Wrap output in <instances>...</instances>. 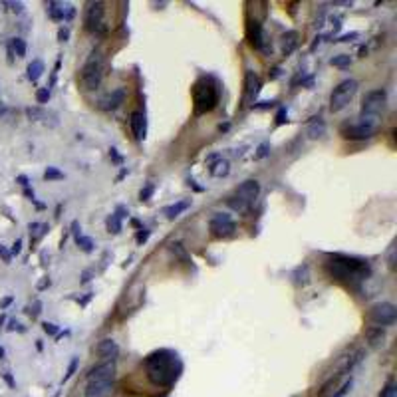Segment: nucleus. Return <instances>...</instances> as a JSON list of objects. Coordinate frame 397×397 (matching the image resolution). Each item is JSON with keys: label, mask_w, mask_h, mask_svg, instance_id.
<instances>
[{"label": "nucleus", "mask_w": 397, "mask_h": 397, "mask_svg": "<svg viewBox=\"0 0 397 397\" xmlns=\"http://www.w3.org/2000/svg\"><path fill=\"white\" fill-rule=\"evenodd\" d=\"M76 245L84 250V252H92L93 250V241L90 239V236H84V234H80V236H76Z\"/></svg>", "instance_id": "7c9ffc66"}, {"label": "nucleus", "mask_w": 397, "mask_h": 397, "mask_svg": "<svg viewBox=\"0 0 397 397\" xmlns=\"http://www.w3.org/2000/svg\"><path fill=\"white\" fill-rule=\"evenodd\" d=\"M123 100H125V90L123 88H117V90H113V92L107 95L106 100H104V109H117V107L123 104Z\"/></svg>", "instance_id": "f3484780"}, {"label": "nucleus", "mask_w": 397, "mask_h": 397, "mask_svg": "<svg viewBox=\"0 0 397 397\" xmlns=\"http://www.w3.org/2000/svg\"><path fill=\"white\" fill-rule=\"evenodd\" d=\"M109 155L113 157V161H115V163H122V157L117 155V149H109Z\"/></svg>", "instance_id": "603ef678"}, {"label": "nucleus", "mask_w": 397, "mask_h": 397, "mask_svg": "<svg viewBox=\"0 0 397 397\" xmlns=\"http://www.w3.org/2000/svg\"><path fill=\"white\" fill-rule=\"evenodd\" d=\"M268 153H270V143H266V141H264V143H260L259 145V149H256V153H254V157H256V159H264Z\"/></svg>", "instance_id": "f704fd0d"}, {"label": "nucleus", "mask_w": 397, "mask_h": 397, "mask_svg": "<svg viewBox=\"0 0 397 397\" xmlns=\"http://www.w3.org/2000/svg\"><path fill=\"white\" fill-rule=\"evenodd\" d=\"M92 280V270H84V274H82V282L86 284V282H90Z\"/></svg>", "instance_id": "3c124183"}, {"label": "nucleus", "mask_w": 397, "mask_h": 397, "mask_svg": "<svg viewBox=\"0 0 397 397\" xmlns=\"http://www.w3.org/2000/svg\"><path fill=\"white\" fill-rule=\"evenodd\" d=\"M40 308H42V302H34V306H32V308H26V312L30 314L32 318H36V316L40 314Z\"/></svg>", "instance_id": "c03bdc74"}, {"label": "nucleus", "mask_w": 397, "mask_h": 397, "mask_svg": "<svg viewBox=\"0 0 397 397\" xmlns=\"http://www.w3.org/2000/svg\"><path fill=\"white\" fill-rule=\"evenodd\" d=\"M246 38H248L250 46H254L256 50H262V46L266 44V36L262 32V24L259 20H248V24H246Z\"/></svg>", "instance_id": "4468645a"}, {"label": "nucleus", "mask_w": 397, "mask_h": 397, "mask_svg": "<svg viewBox=\"0 0 397 397\" xmlns=\"http://www.w3.org/2000/svg\"><path fill=\"white\" fill-rule=\"evenodd\" d=\"M221 97V90L219 84L213 77H198L193 86V102H195V115H203L213 111Z\"/></svg>", "instance_id": "20e7f679"}, {"label": "nucleus", "mask_w": 397, "mask_h": 397, "mask_svg": "<svg viewBox=\"0 0 397 397\" xmlns=\"http://www.w3.org/2000/svg\"><path fill=\"white\" fill-rule=\"evenodd\" d=\"M209 230H211V234L216 236V239H227L230 234H234V230H236V223L232 221V216L227 213H216L209 221Z\"/></svg>", "instance_id": "9b49d317"}, {"label": "nucleus", "mask_w": 397, "mask_h": 397, "mask_svg": "<svg viewBox=\"0 0 397 397\" xmlns=\"http://www.w3.org/2000/svg\"><path fill=\"white\" fill-rule=\"evenodd\" d=\"M353 38H358V32H350V34H344L342 38H338L336 42H351Z\"/></svg>", "instance_id": "a18cd8bd"}, {"label": "nucleus", "mask_w": 397, "mask_h": 397, "mask_svg": "<svg viewBox=\"0 0 397 397\" xmlns=\"http://www.w3.org/2000/svg\"><path fill=\"white\" fill-rule=\"evenodd\" d=\"M383 340H385V334H383L382 328H371L367 330V342L371 348H380L383 346Z\"/></svg>", "instance_id": "5701e85b"}, {"label": "nucleus", "mask_w": 397, "mask_h": 397, "mask_svg": "<svg viewBox=\"0 0 397 397\" xmlns=\"http://www.w3.org/2000/svg\"><path fill=\"white\" fill-rule=\"evenodd\" d=\"M102 80H104V64H102V54L93 50L92 56L88 58V62L84 64L82 72H80V82L84 86V90L93 92L102 86Z\"/></svg>", "instance_id": "0eeeda50"}, {"label": "nucleus", "mask_w": 397, "mask_h": 397, "mask_svg": "<svg viewBox=\"0 0 397 397\" xmlns=\"http://www.w3.org/2000/svg\"><path fill=\"white\" fill-rule=\"evenodd\" d=\"M0 259L4 260L6 264H8L10 260H12V254H10V250H8V248H6L4 245H0Z\"/></svg>", "instance_id": "a19ab883"}, {"label": "nucleus", "mask_w": 397, "mask_h": 397, "mask_svg": "<svg viewBox=\"0 0 397 397\" xmlns=\"http://www.w3.org/2000/svg\"><path fill=\"white\" fill-rule=\"evenodd\" d=\"M44 179H46V181H60V179H64V173L56 167H48L46 171H44Z\"/></svg>", "instance_id": "2f4dec72"}, {"label": "nucleus", "mask_w": 397, "mask_h": 397, "mask_svg": "<svg viewBox=\"0 0 397 397\" xmlns=\"http://www.w3.org/2000/svg\"><path fill=\"white\" fill-rule=\"evenodd\" d=\"M387 106V92L385 90H371L366 93L364 102H362V111H360V123L380 129L382 125V115Z\"/></svg>", "instance_id": "39448f33"}, {"label": "nucleus", "mask_w": 397, "mask_h": 397, "mask_svg": "<svg viewBox=\"0 0 397 397\" xmlns=\"http://www.w3.org/2000/svg\"><path fill=\"white\" fill-rule=\"evenodd\" d=\"M209 173L213 175V177H216V179H223V177H227L230 173V163L227 161V159H216L214 163H211V167H209Z\"/></svg>", "instance_id": "6ab92c4d"}, {"label": "nucleus", "mask_w": 397, "mask_h": 397, "mask_svg": "<svg viewBox=\"0 0 397 397\" xmlns=\"http://www.w3.org/2000/svg\"><path fill=\"white\" fill-rule=\"evenodd\" d=\"M387 264H389V268L393 270L395 268V246L391 245V248H389V254H387Z\"/></svg>", "instance_id": "79ce46f5"}, {"label": "nucleus", "mask_w": 397, "mask_h": 397, "mask_svg": "<svg viewBox=\"0 0 397 397\" xmlns=\"http://www.w3.org/2000/svg\"><path fill=\"white\" fill-rule=\"evenodd\" d=\"M36 100H38V104H48V100H50V90H48V88H40V90L36 92Z\"/></svg>", "instance_id": "c9c22d12"}, {"label": "nucleus", "mask_w": 397, "mask_h": 397, "mask_svg": "<svg viewBox=\"0 0 397 397\" xmlns=\"http://www.w3.org/2000/svg\"><path fill=\"white\" fill-rule=\"evenodd\" d=\"M76 369H77V358H74L72 362H70V367H68V371H66V375H64V382H68L74 373H76Z\"/></svg>", "instance_id": "e433bc0d"}, {"label": "nucleus", "mask_w": 397, "mask_h": 397, "mask_svg": "<svg viewBox=\"0 0 397 397\" xmlns=\"http://www.w3.org/2000/svg\"><path fill=\"white\" fill-rule=\"evenodd\" d=\"M106 4L104 2H90L86 10V28L93 34L106 32Z\"/></svg>", "instance_id": "9d476101"}, {"label": "nucleus", "mask_w": 397, "mask_h": 397, "mask_svg": "<svg viewBox=\"0 0 397 397\" xmlns=\"http://www.w3.org/2000/svg\"><path fill=\"white\" fill-rule=\"evenodd\" d=\"M171 252H173L177 259H181L183 262L191 264V256L187 254V250H185V246L181 245V243H173V245H171Z\"/></svg>", "instance_id": "cd10ccee"}, {"label": "nucleus", "mask_w": 397, "mask_h": 397, "mask_svg": "<svg viewBox=\"0 0 397 397\" xmlns=\"http://www.w3.org/2000/svg\"><path fill=\"white\" fill-rule=\"evenodd\" d=\"M20 250H22V241L18 239L14 245H12V252H10V254H20Z\"/></svg>", "instance_id": "09e8293b"}, {"label": "nucleus", "mask_w": 397, "mask_h": 397, "mask_svg": "<svg viewBox=\"0 0 397 397\" xmlns=\"http://www.w3.org/2000/svg\"><path fill=\"white\" fill-rule=\"evenodd\" d=\"M375 133H378V129L367 127V125H362V123L342 127V135H344L346 139H353V141H366V139L373 137Z\"/></svg>", "instance_id": "f8f14e48"}, {"label": "nucleus", "mask_w": 397, "mask_h": 397, "mask_svg": "<svg viewBox=\"0 0 397 397\" xmlns=\"http://www.w3.org/2000/svg\"><path fill=\"white\" fill-rule=\"evenodd\" d=\"M272 72H274V74H272V76H270V77H272V80H274V77H278V76H280V68H274V70H272Z\"/></svg>", "instance_id": "4d7b16f0"}, {"label": "nucleus", "mask_w": 397, "mask_h": 397, "mask_svg": "<svg viewBox=\"0 0 397 397\" xmlns=\"http://www.w3.org/2000/svg\"><path fill=\"white\" fill-rule=\"evenodd\" d=\"M380 397H397V385L393 380H389V382L385 383V387H383V391Z\"/></svg>", "instance_id": "473e14b6"}, {"label": "nucleus", "mask_w": 397, "mask_h": 397, "mask_svg": "<svg viewBox=\"0 0 397 397\" xmlns=\"http://www.w3.org/2000/svg\"><path fill=\"white\" fill-rule=\"evenodd\" d=\"M129 125H131V131L137 141H143L147 137V117L143 111H133L129 117Z\"/></svg>", "instance_id": "2eb2a0df"}, {"label": "nucleus", "mask_w": 397, "mask_h": 397, "mask_svg": "<svg viewBox=\"0 0 397 397\" xmlns=\"http://www.w3.org/2000/svg\"><path fill=\"white\" fill-rule=\"evenodd\" d=\"M80 230H82V229H80V223H77V221H74V223H72V234H74V239H76V236H80V234H82V232H80Z\"/></svg>", "instance_id": "8fccbe9b"}, {"label": "nucleus", "mask_w": 397, "mask_h": 397, "mask_svg": "<svg viewBox=\"0 0 397 397\" xmlns=\"http://www.w3.org/2000/svg\"><path fill=\"white\" fill-rule=\"evenodd\" d=\"M97 353H100V358H104V360H115L117 358V353H120V346L111 340V338H107V340H102L100 344H97Z\"/></svg>", "instance_id": "dca6fc26"}, {"label": "nucleus", "mask_w": 397, "mask_h": 397, "mask_svg": "<svg viewBox=\"0 0 397 397\" xmlns=\"http://www.w3.org/2000/svg\"><path fill=\"white\" fill-rule=\"evenodd\" d=\"M115 360L102 362L88 373V383L84 389L86 397H111L115 387Z\"/></svg>", "instance_id": "7ed1b4c3"}, {"label": "nucleus", "mask_w": 397, "mask_h": 397, "mask_svg": "<svg viewBox=\"0 0 397 397\" xmlns=\"http://www.w3.org/2000/svg\"><path fill=\"white\" fill-rule=\"evenodd\" d=\"M153 193H155V187L153 185H145L141 191H139V201H149L153 197Z\"/></svg>", "instance_id": "72a5a7b5"}, {"label": "nucleus", "mask_w": 397, "mask_h": 397, "mask_svg": "<svg viewBox=\"0 0 397 397\" xmlns=\"http://www.w3.org/2000/svg\"><path fill=\"white\" fill-rule=\"evenodd\" d=\"M2 355H4V350H2V348H0V360H2Z\"/></svg>", "instance_id": "13d9d810"}, {"label": "nucleus", "mask_w": 397, "mask_h": 397, "mask_svg": "<svg viewBox=\"0 0 397 397\" xmlns=\"http://www.w3.org/2000/svg\"><path fill=\"white\" fill-rule=\"evenodd\" d=\"M189 207H191V201H177L175 205L165 207V211H163V213L167 214V219H171V221H173V219H177V216H179L181 213H185Z\"/></svg>", "instance_id": "412c9836"}, {"label": "nucleus", "mask_w": 397, "mask_h": 397, "mask_svg": "<svg viewBox=\"0 0 397 397\" xmlns=\"http://www.w3.org/2000/svg\"><path fill=\"white\" fill-rule=\"evenodd\" d=\"M42 328H44V332L50 334V336H56V334H58V328H56V324H52V322H44Z\"/></svg>", "instance_id": "ea45409f"}, {"label": "nucleus", "mask_w": 397, "mask_h": 397, "mask_svg": "<svg viewBox=\"0 0 397 397\" xmlns=\"http://www.w3.org/2000/svg\"><path fill=\"white\" fill-rule=\"evenodd\" d=\"M324 131H326V125L322 122L320 117H312V122H310V127H308V135L312 139L316 137H322L324 135Z\"/></svg>", "instance_id": "b1692460"}, {"label": "nucleus", "mask_w": 397, "mask_h": 397, "mask_svg": "<svg viewBox=\"0 0 397 397\" xmlns=\"http://www.w3.org/2000/svg\"><path fill=\"white\" fill-rule=\"evenodd\" d=\"M44 74V62L42 60H32L28 64V70H26V76L30 82H38Z\"/></svg>", "instance_id": "4be33fe9"}, {"label": "nucleus", "mask_w": 397, "mask_h": 397, "mask_svg": "<svg viewBox=\"0 0 397 397\" xmlns=\"http://www.w3.org/2000/svg\"><path fill=\"white\" fill-rule=\"evenodd\" d=\"M16 181L22 185V187H28V177H24V175H20V177H16Z\"/></svg>", "instance_id": "864d4df0"}, {"label": "nucleus", "mask_w": 397, "mask_h": 397, "mask_svg": "<svg viewBox=\"0 0 397 397\" xmlns=\"http://www.w3.org/2000/svg\"><path fill=\"white\" fill-rule=\"evenodd\" d=\"M10 50H12V54H16L18 58H24L26 56V42L22 38H12Z\"/></svg>", "instance_id": "bb28decb"}, {"label": "nucleus", "mask_w": 397, "mask_h": 397, "mask_svg": "<svg viewBox=\"0 0 397 397\" xmlns=\"http://www.w3.org/2000/svg\"><path fill=\"white\" fill-rule=\"evenodd\" d=\"M28 229H30L32 241H38L40 236H44V234H46L48 225H44V223H30V225H28Z\"/></svg>", "instance_id": "a878e982"}, {"label": "nucleus", "mask_w": 397, "mask_h": 397, "mask_svg": "<svg viewBox=\"0 0 397 397\" xmlns=\"http://www.w3.org/2000/svg\"><path fill=\"white\" fill-rule=\"evenodd\" d=\"M106 225H107V230L113 232V234H120V232H122V219H120L115 213L107 216Z\"/></svg>", "instance_id": "393cba45"}, {"label": "nucleus", "mask_w": 397, "mask_h": 397, "mask_svg": "<svg viewBox=\"0 0 397 397\" xmlns=\"http://www.w3.org/2000/svg\"><path fill=\"white\" fill-rule=\"evenodd\" d=\"M26 117L30 122H40V120L46 117V111L42 107H26Z\"/></svg>", "instance_id": "c85d7f7f"}, {"label": "nucleus", "mask_w": 397, "mask_h": 397, "mask_svg": "<svg viewBox=\"0 0 397 397\" xmlns=\"http://www.w3.org/2000/svg\"><path fill=\"white\" fill-rule=\"evenodd\" d=\"M328 274L342 282H362L371 274V266L364 259L346 256V254H330L326 262Z\"/></svg>", "instance_id": "f03ea898"}, {"label": "nucleus", "mask_w": 397, "mask_h": 397, "mask_svg": "<svg viewBox=\"0 0 397 397\" xmlns=\"http://www.w3.org/2000/svg\"><path fill=\"white\" fill-rule=\"evenodd\" d=\"M2 4L8 6V8H10L12 12H16V14H20V12L24 10V4H22V2H2Z\"/></svg>", "instance_id": "4c0bfd02"}, {"label": "nucleus", "mask_w": 397, "mask_h": 397, "mask_svg": "<svg viewBox=\"0 0 397 397\" xmlns=\"http://www.w3.org/2000/svg\"><path fill=\"white\" fill-rule=\"evenodd\" d=\"M46 286H50V278H44V280H42V282L38 284V290H44Z\"/></svg>", "instance_id": "5fc2aeb1"}, {"label": "nucleus", "mask_w": 397, "mask_h": 397, "mask_svg": "<svg viewBox=\"0 0 397 397\" xmlns=\"http://www.w3.org/2000/svg\"><path fill=\"white\" fill-rule=\"evenodd\" d=\"M298 32L296 30H290V32H286L284 36H282V54L284 56H290L292 52L298 48Z\"/></svg>", "instance_id": "a211bd4d"}, {"label": "nucleus", "mask_w": 397, "mask_h": 397, "mask_svg": "<svg viewBox=\"0 0 397 397\" xmlns=\"http://www.w3.org/2000/svg\"><path fill=\"white\" fill-rule=\"evenodd\" d=\"M46 10H48V16L52 20H66V8H64V4H60V2L50 0L46 4Z\"/></svg>", "instance_id": "aec40b11"}, {"label": "nucleus", "mask_w": 397, "mask_h": 397, "mask_svg": "<svg viewBox=\"0 0 397 397\" xmlns=\"http://www.w3.org/2000/svg\"><path fill=\"white\" fill-rule=\"evenodd\" d=\"M149 234H151V230H149V229H141V230H139V232H137V243H139V245H143V243L149 239Z\"/></svg>", "instance_id": "37998d69"}, {"label": "nucleus", "mask_w": 397, "mask_h": 397, "mask_svg": "<svg viewBox=\"0 0 397 397\" xmlns=\"http://www.w3.org/2000/svg\"><path fill=\"white\" fill-rule=\"evenodd\" d=\"M369 320L373 322L378 328L393 326L397 320V308L391 304V302H380V304L371 306V310H369Z\"/></svg>", "instance_id": "1a4fd4ad"}, {"label": "nucleus", "mask_w": 397, "mask_h": 397, "mask_svg": "<svg viewBox=\"0 0 397 397\" xmlns=\"http://www.w3.org/2000/svg\"><path fill=\"white\" fill-rule=\"evenodd\" d=\"M288 113H286V107H280L278 109V115H276V125H282V123H286L288 120Z\"/></svg>", "instance_id": "58836bf2"}, {"label": "nucleus", "mask_w": 397, "mask_h": 397, "mask_svg": "<svg viewBox=\"0 0 397 397\" xmlns=\"http://www.w3.org/2000/svg\"><path fill=\"white\" fill-rule=\"evenodd\" d=\"M350 387H351V380H350L348 383H346V385H344V387H342L340 391H336V393H334V397H346V393L350 391Z\"/></svg>", "instance_id": "49530a36"}, {"label": "nucleus", "mask_w": 397, "mask_h": 397, "mask_svg": "<svg viewBox=\"0 0 397 397\" xmlns=\"http://www.w3.org/2000/svg\"><path fill=\"white\" fill-rule=\"evenodd\" d=\"M260 195V183L259 181H254V179H246L245 183H241L236 187V191H234V195L227 201L229 203V207L232 211H236V213H246L252 205H254V201L259 198Z\"/></svg>", "instance_id": "423d86ee"}, {"label": "nucleus", "mask_w": 397, "mask_h": 397, "mask_svg": "<svg viewBox=\"0 0 397 397\" xmlns=\"http://www.w3.org/2000/svg\"><path fill=\"white\" fill-rule=\"evenodd\" d=\"M10 302H12V298H4V300L0 302V308H4V306H8V304H10Z\"/></svg>", "instance_id": "6e6d98bb"}, {"label": "nucleus", "mask_w": 397, "mask_h": 397, "mask_svg": "<svg viewBox=\"0 0 397 397\" xmlns=\"http://www.w3.org/2000/svg\"><path fill=\"white\" fill-rule=\"evenodd\" d=\"M259 93H260V77L256 76V72L248 70L245 76V104L254 106Z\"/></svg>", "instance_id": "ddd939ff"}, {"label": "nucleus", "mask_w": 397, "mask_h": 397, "mask_svg": "<svg viewBox=\"0 0 397 397\" xmlns=\"http://www.w3.org/2000/svg\"><path fill=\"white\" fill-rule=\"evenodd\" d=\"M181 371H183V364L175 351L157 350L145 358V373L153 385L171 387L179 380Z\"/></svg>", "instance_id": "f257e3e1"}, {"label": "nucleus", "mask_w": 397, "mask_h": 397, "mask_svg": "<svg viewBox=\"0 0 397 397\" xmlns=\"http://www.w3.org/2000/svg\"><path fill=\"white\" fill-rule=\"evenodd\" d=\"M68 38H70V30H68V28H60V30H58V40H60V42H66Z\"/></svg>", "instance_id": "de8ad7c7"}, {"label": "nucleus", "mask_w": 397, "mask_h": 397, "mask_svg": "<svg viewBox=\"0 0 397 397\" xmlns=\"http://www.w3.org/2000/svg\"><path fill=\"white\" fill-rule=\"evenodd\" d=\"M330 64L334 66V68H348L351 64V56L350 54H340V56H334Z\"/></svg>", "instance_id": "c756f323"}, {"label": "nucleus", "mask_w": 397, "mask_h": 397, "mask_svg": "<svg viewBox=\"0 0 397 397\" xmlns=\"http://www.w3.org/2000/svg\"><path fill=\"white\" fill-rule=\"evenodd\" d=\"M358 88H360V84H358V80H344V82H340L336 88H334V92L330 95V109L338 113V111H342L344 107L350 106V102L353 100V95L358 92Z\"/></svg>", "instance_id": "6e6552de"}]
</instances>
